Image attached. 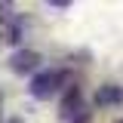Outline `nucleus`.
Returning a JSON list of instances; mask_svg holds the SVG:
<instances>
[{
    "label": "nucleus",
    "instance_id": "nucleus-1",
    "mask_svg": "<svg viewBox=\"0 0 123 123\" xmlns=\"http://www.w3.org/2000/svg\"><path fill=\"white\" fill-rule=\"evenodd\" d=\"M71 71L68 68H43V71H37V74L28 80V92L31 98H49V95H55V92H65L71 83Z\"/></svg>",
    "mask_w": 123,
    "mask_h": 123
},
{
    "label": "nucleus",
    "instance_id": "nucleus-2",
    "mask_svg": "<svg viewBox=\"0 0 123 123\" xmlns=\"http://www.w3.org/2000/svg\"><path fill=\"white\" fill-rule=\"evenodd\" d=\"M40 62L43 55L37 52V49H28V46H22V49H15L12 55H9V71L12 74H37V68H40ZM43 71V68H40Z\"/></svg>",
    "mask_w": 123,
    "mask_h": 123
},
{
    "label": "nucleus",
    "instance_id": "nucleus-3",
    "mask_svg": "<svg viewBox=\"0 0 123 123\" xmlns=\"http://www.w3.org/2000/svg\"><path fill=\"white\" fill-rule=\"evenodd\" d=\"M98 108H117L123 105V83H102L95 89V98H92Z\"/></svg>",
    "mask_w": 123,
    "mask_h": 123
},
{
    "label": "nucleus",
    "instance_id": "nucleus-4",
    "mask_svg": "<svg viewBox=\"0 0 123 123\" xmlns=\"http://www.w3.org/2000/svg\"><path fill=\"white\" fill-rule=\"evenodd\" d=\"M59 111H62V117H65V120H71V117H77V114L83 111V105H80V86H77V83H71V86L65 89Z\"/></svg>",
    "mask_w": 123,
    "mask_h": 123
},
{
    "label": "nucleus",
    "instance_id": "nucleus-5",
    "mask_svg": "<svg viewBox=\"0 0 123 123\" xmlns=\"http://www.w3.org/2000/svg\"><path fill=\"white\" fill-rule=\"evenodd\" d=\"M22 37H25V18H12L6 25V43L22 49Z\"/></svg>",
    "mask_w": 123,
    "mask_h": 123
},
{
    "label": "nucleus",
    "instance_id": "nucleus-6",
    "mask_svg": "<svg viewBox=\"0 0 123 123\" xmlns=\"http://www.w3.org/2000/svg\"><path fill=\"white\" fill-rule=\"evenodd\" d=\"M89 120H92V114L86 111V108H83V111H80L77 117H71V123H89Z\"/></svg>",
    "mask_w": 123,
    "mask_h": 123
},
{
    "label": "nucleus",
    "instance_id": "nucleus-7",
    "mask_svg": "<svg viewBox=\"0 0 123 123\" xmlns=\"http://www.w3.org/2000/svg\"><path fill=\"white\" fill-rule=\"evenodd\" d=\"M46 6H52V9H68L71 0H46Z\"/></svg>",
    "mask_w": 123,
    "mask_h": 123
},
{
    "label": "nucleus",
    "instance_id": "nucleus-8",
    "mask_svg": "<svg viewBox=\"0 0 123 123\" xmlns=\"http://www.w3.org/2000/svg\"><path fill=\"white\" fill-rule=\"evenodd\" d=\"M6 123H25V120H22V117H9Z\"/></svg>",
    "mask_w": 123,
    "mask_h": 123
}]
</instances>
